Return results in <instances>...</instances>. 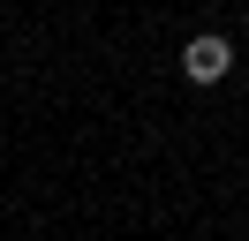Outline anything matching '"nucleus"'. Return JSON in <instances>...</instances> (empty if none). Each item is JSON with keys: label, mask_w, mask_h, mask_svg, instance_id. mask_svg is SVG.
Masks as SVG:
<instances>
[{"label": "nucleus", "mask_w": 249, "mask_h": 241, "mask_svg": "<svg viewBox=\"0 0 249 241\" xmlns=\"http://www.w3.org/2000/svg\"><path fill=\"white\" fill-rule=\"evenodd\" d=\"M181 68H189V83H219V75L234 68V45L204 30V38H189V45H181Z\"/></svg>", "instance_id": "1"}]
</instances>
